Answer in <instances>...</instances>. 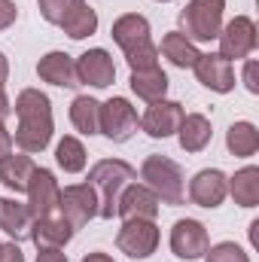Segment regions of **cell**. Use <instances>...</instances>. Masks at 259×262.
Segmentation results:
<instances>
[{
	"instance_id": "obj_1",
	"label": "cell",
	"mask_w": 259,
	"mask_h": 262,
	"mask_svg": "<svg viewBox=\"0 0 259 262\" xmlns=\"http://www.w3.org/2000/svg\"><path fill=\"white\" fill-rule=\"evenodd\" d=\"M12 110L18 119L15 134H12V143L18 146V152H28V156L43 152L55 134V116H52L49 95L40 89H21Z\"/></svg>"
},
{
	"instance_id": "obj_2",
	"label": "cell",
	"mask_w": 259,
	"mask_h": 262,
	"mask_svg": "<svg viewBox=\"0 0 259 262\" xmlns=\"http://www.w3.org/2000/svg\"><path fill=\"white\" fill-rule=\"evenodd\" d=\"M137 180V171L131 168L125 159H101L89 168V186L98 195V216L101 220H113L116 207H119V195Z\"/></svg>"
},
{
	"instance_id": "obj_3",
	"label": "cell",
	"mask_w": 259,
	"mask_h": 262,
	"mask_svg": "<svg viewBox=\"0 0 259 262\" xmlns=\"http://www.w3.org/2000/svg\"><path fill=\"white\" fill-rule=\"evenodd\" d=\"M140 180L143 186L168 207L186 204V177L183 168L168 159V156H146L140 165Z\"/></svg>"
},
{
	"instance_id": "obj_4",
	"label": "cell",
	"mask_w": 259,
	"mask_h": 262,
	"mask_svg": "<svg viewBox=\"0 0 259 262\" xmlns=\"http://www.w3.org/2000/svg\"><path fill=\"white\" fill-rule=\"evenodd\" d=\"M223 15H226V0H189L180 9V34L186 40L198 43H210L220 37L223 28Z\"/></svg>"
},
{
	"instance_id": "obj_5",
	"label": "cell",
	"mask_w": 259,
	"mask_h": 262,
	"mask_svg": "<svg viewBox=\"0 0 259 262\" xmlns=\"http://www.w3.org/2000/svg\"><path fill=\"white\" fill-rule=\"evenodd\" d=\"M220 55L226 61H244L256 52L259 46V31L256 21L250 15H235L232 21H226L220 28Z\"/></svg>"
},
{
	"instance_id": "obj_6",
	"label": "cell",
	"mask_w": 259,
	"mask_h": 262,
	"mask_svg": "<svg viewBox=\"0 0 259 262\" xmlns=\"http://www.w3.org/2000/svg\"><path fill=\"white\" fill-rule=\"evenodd\" d=\"M159 226L156 220H122V229L116 232V247L128 259H149L159 247Z\"/></svg>"
},
{
	"instance_id": "obj_7",
	"label": "cell",
	"mask_w": 259,
	"mask_h": 262,
	"mask_svg": "<svg viewBox=\"0 0 259 262\" xmlns=\"http://www.w3.org/2000/svg\"><path fill=\"white\" fill-rule=\"evenodd\" d=\"M140 131V116L128 98H110L101 104V134L113 143H125Z\"/></svg>"
},
{
	"instance_id": "obj_8",
	"label": "cell",
	"mask_w": 259,
	"mask_h": 262,
	"mask_svg": "<svg viewBox=\"0 0 259 262\" xmlns=\"http://www.w3.org/2000/svg\"><path fill=\"white\" fill-rule=\"evenodd\" d=\"M58 213L70 223L73 232L85 229L98 216V195L89 183H70L58 195Z\"/></svg>"
},
{
	"instance_id": "obj_9",
	"label": "cell",
	"mask_w": 259,
	"mask_h": 262,
	"mask_svg": "<svg viewBox=\"0 0 259 262\" xmlns=\"http://www.w3.org/2000/svg\"><path fill=\"white\" fill-rule=\"evenodd\" d=\"M183 116H186V110H183L180 101H168V98L153 101V104H146V110L140 116V131L146 137H153V140L174 137L180 122H183Z\"/></svg>"
},
{
	"instance_id": "obj_10",
	"label": "cell",
	"mask_w": 259,
	"mask_h": 262,
	"mask_svg": "<svg viewBox=\"0 0 259 262\" xmlns=\"http://www.w3.org/2000/svg\"><path fill=\"white\" fill-rule=\"evenodd\" d=\"M207 247H210V235H207L204 223L186 216V220H177L171 226V253L177 259L195 262L207 253Z\"/></svg>"
},
{
	"instance_id": "obj_11",
	"label": "cell",
	"mask_w": 259,
	"mask_h": 262,
	"mask_svg": "<svg viewBox=\"0 0 259 262\" xmlns=\"http://www.w3.org/2000/svg\"><path fill=\"white\" fill-rule=\"evenodd\" d=\"M58 195H61V186H58L55 174L49 168H34L31 183H28V201H25L31 216L43 220V216L58 213Z\"/></svg>"
},
{
	"instance_id": "obj_12",
	"label": "cell",
	"mask_w": 259,
	"mask_h": 262,
	"mask_svg": "<svg viewBox=\"0 0 259 262\" xmlns=\"http://www.w3.org/2000/svg\"><path fill=\"white\" fill-rule=\"evenodd\" d=\"M76 76H79V85H92V89H107L116 82V64H113V55L107 49H85L79 58H76Z\"/></svg>"
},
{
	"instance_id": "obj_13",
	"label": "cell",
	"mask_w": 259,
	"mask_h": 262,
	"mask_svg": "<svg viewBox=\"0 0 259 262\" xmlns=\"http://www.w3.org/2000/svg\"><path fill=\"white\" fill-rule=\"evenodd\" d=\"M192 70H195V79L204 89L217 92V95H229L235 89V67L220 52H201V58L195 61Z\"/></svg>"
},
{
	"instance_id": "obj_14",
	"label": "cell",
	"mask_w": 259,
	"mask_h": 262,
	"mask_svg": "<svg viewBox=\"0 0 259 262\" xmlns=\"http://www.w3.org/2000/svg\"><path fill=\"white\" fill-rule=\"evenodd\" d=\"M229 195V177L220 171V168H201L189 180V201L198 207H220Z\"/></svg>"
},
{
	"instance_id": "obj_15",
	"label": "cell",
	"mask_w": 259,
	"mask_h": 262,
	"mask_svg": "<svg viewBox=\"0 0 259 262\" xmlns=\"http://www.w3.org/2000/svg\"><path fill=\"white\" fill-rule=\"evenodd\" d=\"M37 76L49 85H58V89H76L79 85V76H76V58L67 55L61 49H52L46 52L40 61H37Z\"/></svg>"
},
{
	"instance_id": "obj_16",
	"label": "cell",
	"mask_w": 259,
	"mask_h": 262,
	"mask_svg": "<svg viewBox=\"0 0 259 262\" xmlns=\"http://www.w3.org/2000/svg\"><path fill=\"white\" fill-rule=\"evenodd\" d=\"M73 235L76 232L70 229V223H67L61 213L34 220V226H31V241L37 244V250H64Z\"/></svg>"
},
{
	"instance_id": "obj_17",
	"label": "cell",
	"mask_w": 259,
	"mask_h": 262,
	"mask_svg": "<svg viewBox=\"0 0 259 262\" xmlns=\"http://www.w3.org/2000/svg\"><path fill=\"white\" fill-rule=\"evenodd\" d=\"M159 207H162V201L153 195L143 183L134 180L128 189L119 195L116 216H122V220H156L159 216Z\"/></svg>"
},
{
	"instance_id": "obj_18",
	"label": "cell",
	"mask_w": 259,
	"mask_h": 262,
	"mask_svg": "<svg viewBox=\"0 0 259 262\" xmlns=\"http://www.w3.org/2000/svg\"><path fill=\"white\" fill-rule=\"evenodd\" d=\"M110 37H113V43H116V46L122 49V55H125V52H131L134 46H140V43H149V40H153L149 18H146V15H140V12H125V15H119V18L113 21Z\"/></svg>"
},
{
	"instance_id": "obj_19",
	"label": "cell",
	"mask_w": 259,
	"mask_h": 262,
	"mask_svg": "<svg viewBox=\"0 0 259 262\" xmlns=\"http://www.w3.org/2000/svg\"><path fill=\"white\" fill-rule=\"evenodd\" d=\"M31 226H34V216H31L25 201L0 198V229H3V235H9L15 244L31 241Z\"/></svg>"
},
{
	"instance_id": "obj_20",
	"label": "cell",
	"mask_w": 259,
	"mask_h": 262,
	"mask_svg": "<svg viewBox=\"0 0 259 262\" xmlns=\"http://www.w3.org/2000/svg\"><path fill=\"white\" fill-rule=\"evenodd\" d=\"M34 159L28 152H9L3 162H0V183L9 189V192H28V183H31V174H34Z\"/></svg>"
},
{
	"instance_id": "obj_21",
	"label": "cell",
	"mask_w": 259,
	"mask_h": 262,
	"mask_svg": "<svg viewBox=\"0 0 259 262\" xmlns=\"http://www.w3.org/2000/svg\"><path fill=\"white\" fill-rule=\"evenodd\" d=\"M213 137V128H210V119L204 113H186L180 128H177V140H180V149L183 152H201L207 149Z\"/></svg>"
},
{
	"instance_id": "obj_22",
	"label": "cell",
	"mask_w": 259,
	"mask_h": 262,
	"mask_svg": "<svg viewBox=\"0 0 259 262\" xmlns=\"http://www.w3.org/2000/svg\"><path fill=\"white\" fill-rule=\"evenodd\" d=\"M159 58H168L171 64L180 67V70H192L195 61L201 58V52H198V46H195L192 40H186L180 31H168V34L162 37Z\"/></svg>"
},
{
	"instance_id": "obj_23",
	"label": "cell",
	"mask_w": 259,
	"mask_h": 262,
	"mask_svg": "<svg viewBox=\"0 0 259 262\" xmlns=\"http://www.w3.org/2000/svg\"><path fill=\"white\" fill-rule=\"evenodd\" d=\"M128 85L140 101L153 104V101H162L168 95V85L171 82H168V73L162 67H153V70H131Z\"/></svg>"
},
{
	"instance_id": "obj_24",
	"label": "cell",
	"mask_w": 259,
	"mask_h": 262,
	"mask_svg": "<svg viewBox=\"0 0 259 262\" xmlns=\"http://www.w3.org/2000/svg\"><path fill=\"white\" fill-rule=\"evenodd\" d=\"M70 125L85 137L101 134V101L92 95H76L70 101Z\"/></svg>"
},
{
	"instance_id": "obj_25",
	"label": "cell",
	"mask_w": 259,
	"mask_h": 262,
	"mask_svg": "<svg viewBox=\"0 0 259 262\" xmlns=\"http://www.w3.org/2000/svg\"><path fill=\"white\" fill-rule=\"evenodd\" d=\"M229 195L235 198L238 207H256L259 204V168L256 165H244L241 171H235L229 177Z\"/></svg>"
},
{
	"instance_id": "obj_26",
	"label": "cell",
	"mask_w": 259,
	"mask_h": 262,
	"mask_svg": "<svg viewBox=\"0 0 259 262\" xmlns=\"http://www.w3.org/2000/svg\"><path fill=\"white\" fill-rule=\"evenodd\" d=\"M226 149L235 156V159H250L259 152V128L253 122L241 119V122H232L226 131Z\"/></svg>"
},
{
	"instance_id": "obj_27",
	"label": "cell",
	"mask_w": 259,
	"mask_h": 262,
	"mask_svg": "<svg viewBox=\"0 0 259 262\" xmlns=\"http://www.w3.org/2000/svg\"><path fill=\"white\" fill-rule=\"evenodd\" d=\"M55 162H58V168H61L64 174H79V171H85L89 156H85L82 140L73 137V134H64V137L58 140V146H55Z\"/></svg>"
},
{
	"instance_id": "obj_28",
	"label": "cell",
	"mask_w": 259,
	"mask_h": 262,
	"mask_svg": "<svg viewBox=\"0 0 259 262\" xmlns=\"http://www.w3.org/2000/svg\"><path fill=\"white\" fill-rule=\"evenodd\" d=\"M58 28L64 31L70 40H85V37H92V34L98 31V12H95L89 3H79Z\"/></svg>"
},
{
	"instance_id": "obj_29",
	"label": "cell",
	"mask_w": 259,
	"mask_h": 262,
	"mask_svg": "<svg viewBox=\"0 0 259 262\" xmlns=\"http://www.w3.org/2000/svg\"><path fill=\"white\" fill-rule=\"evenodd\" d=\"M204 262H250V253L235 244V241H220L213 247H207V253L201 256Z\"/></svg>"
},
{
	"instance_id": "obj_30",
	"label": "cell",
	"mask_w": 259,
	"mask_h": 262,
	"mask_svg": "<svg viewBox=\"0 0 259 262\" xmlns=\"http://www.w3.org/2000/svg\"><path fill=\"white\" fill-rule=\"evenodd\" d=\"M125 61H128L131 70H153V67H159V46L153 40L140 43L131 52H125Z\"/></svg>"
},
{
	"instance_id": "obj_31",
	"label": "cell",
	"mask_w": 259,
	"mask_h": 262,
	"mask_svg": "<svg viewBox=\"0 0 259 262\" xmlns=\"http://www.w3.org/2000/svg\"><path fill=\"white\" fill-rule=\"evenodd\" d=\"M79 3H85V0H37L40 15H43L49 25H61L67 15L79 6Z\"/></svg>"
},
{
	"instance_id": "obj_32",
	"label": "cell",
	"mask_w": 259,
	"mask_h": 262,
	"mask_svg": "<svg viewBox=\"0 0 259 262\" xmlns=\"http://www.w3.org/2000/svg\"><path fill=\"white\" fill-rule=\"evenodd\" d=\"M241 82L250 95H259V61L256 58H244V70H241Z\"/></svg>"
},
{
	"instance_id": "obj_33",
	"label": "cell",
	"mask_w": 259,
	"mask_h": 262,
	"mask_svg": "<svg viewBox=\"0 0 259 262\" xmlns=\"http://www.w3.org/2000/svg\"><path fill=\"white\" fill-rule=\"evenodd\" d=\"M15 18H18V6H15V0H0V31L12 28Z\"/></svg>"
},
{
	"instance_id": "obj_34",
	"label": "cell",
	"mask_w": 259,
	"mask_h": 262,
	"mask_svg": "<svg viewBox=\"0 0 259 262\" xmlns=\"http://www.w3.org/2000/svg\"><path fill=\"white\" fill-rule=\"evenodd\" d=\"M0 262H25V253L15 241H6L0 244Z\"/></svg>"
},
{
	"instance_id": "obj_35",
	"label": "cell",
	"mask_w": 259,
	"mask_h": 262,
	"mask_svg": "<svg viewBox=\"0 0 259 262\" xmlns=\"http://www.w3.org/2000/svg\"><path fill=\"white\" fill-rule=\"evenodd\" d=\"M12 146H15L12 143V131L6 128V122H0V162L12 152Z\"/></svg>"
},
{
	"instance_id": "obj_36",
	"label": "cell",
	"mask_w": 259,
	"mask_h": 262,
	"mask_svg": "<svg viewBox=\"0 0 259 262\" xmlns=\"http://www.w3.org/2000/svg\"><path fill=\"white\" fill-rule=\"evenodd\" d=\"M37 262H67V253L64 250H40Z\"/></svg>"
},
{
	"instance_id": "obj_37",
	"label": "cell",
	"mask_w": 259,
	"mask_h": 262,
	"mask_svg": "<svg viewBox=\"0 0 259 262\" xmlns=\"http://www.w3.org/2000/svg\"><path fill=\"white\" fill-rule=\"evenodd\" d=\"M12 113V101H9V95H6V89L0 85V122H6V116Z\"/></svg>"
},
{
	"instance_id": "obj_38",
	"label": "cell",
	"mask_w": 259,
	"mask_h": 262,
	"mask_svg": "<svg viewBox=\"0 0 259 262\" xmlns=\"http://www.w3.org/2000/svg\"><path fill=\"white\" fill-rule=\"evenodd\" d=\"M82 262H116L110 253H104V250H95V253H85Z\"/></svg>"
},
{
	"instance_id": "obj_39",
	"label": "cell",
	"mask_w": 259,
	"mask_h": 262,
	"mask_svg": "<svg viewBox=\"0 0 259 262\" xmlns=\"http://www.w3.org/2000/svg\"><path fill=\"white\" fill-rule=\"evenodd\" d=\"M6 79H9V58L0 52V85H3Z\"/></svg>"
},
{
	"instance_id": "obj_40",
	"label": "cell",
	"mask_w": 259,
	"mask_h": 262,
	"mask_svg": "<svg viewBox=\"0 0 259 262\" xmlns=\"http://www.w3.org/2000/svg\"><path fill=\"white\" fill-rule=\"evenodd\" d=\"M256 229H259V220H253V223H250V244H253V247L259 244V238H256Z\"/></svg>"
},
{
	"instance_id": "obj_41",
	"label": "cell",
	"mask_w": 259,
	"mask_h": 262,
	"mask_svg": "<svg viewBox=\"0 0 259 262\" xmlns=\"http://www.w3.org/2000/svg\"><path fill=\"white\" fill-rule=\"evenodd\" d=\"M156 3H171V0H156Z\"/></svg>"
}]
</instances>
